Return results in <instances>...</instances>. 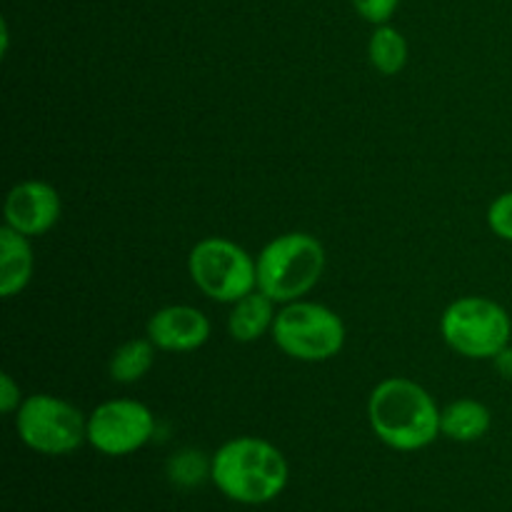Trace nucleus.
I'll return each instance as SVG.
<instances>
[{
    "label": "nucleus",
    "mask_w": 512,
    "mask_h": 512,
    "mask_svg": "<svg viewBox=\"0 0 512 512\" xmlns=\"http://www.w3.org/2000/svg\"><path fill=\"white\" fill-rule=\"evenodd\" d=\"M353 5L363 20L373 25H385L395 15L400 0H353Z\"/></svg>",
    "instance_id": "a211bd4d"
},
{
    "label": "nucleus",
    "mask_w": 512,
    "mask_h": 512,
    "mask_svg": "<svg viewBox=\"0 0 512 512\" xmlns=\"http://www.w3.org/2000/svg\"><path fill=\"white\" fill-rule=\"evenodd\" d=\"M168 473L175 485L193 488V485H198L205 475H210V460L200 458L193 450H183V453H175L173 458H170Z\"/></svg>",
    "instance_id": "dca6fc26"
},
{
    "label": "nucleus",
    "mask_w": 512,
    "mask_h": 512,
    "mask_svg": "<svg viewBox=\"0 0 512 512\" xmlns=\"http://www.w3.org/2000/svg\"><path fill=\"white\" fill-rule=\"evenodd\" d=\"M155 435V415L140 400H105L88 415V443L108 458L138 453Z\"/></svg>",
    "instance_id": "6e6552de"
},
{
    "label": "nucleus",
    "mask_w": 512,
    "mask_h": 512,
    "mask_svg": "<svg viewBox=\"0 0 512 512\" xmlns=\"http://www.w3.org/2000/svg\"><path fill=\"white\" fill-rule=\"evenodd\" d=\"M258 263V290L278 305L303 300L320 283L325 270V248L310 233H283L270 240Z\"/></svg>",
    "instance_id": "7ed1b4c3"
},
{
    "label": "nucleus",
    "mask_w": 512,
    "mask_h": 512,
    "mask_svg": "<svg viewBox=\"0 0 512 512\" xmlns=\"http://www.w3.org/2000/svg\"><path fill=\"white\" fill-rule=\"evenodd\" d=\"M60 203L58 190L43 180H23L13 185L5 198V225L13 228L15 233L25 238H38L45 235L60 220Z\"/></svg>",
    "instance_id": "1a4fd4ad"
},
{
    "label": "nucleus",
    "mask_w": 512,
    "mask_h": 512,
    "mask_svg": "<svg viewBox=\"0 0 512 512\" xmlns=\"http://www.w3.org/2000/svg\"><path fill=\"white\" fill-rule=\"evenodd\" d=\"M493 425L488 405L473 398L453 400L440 410V435H445L453 443H475L485 438Z\"/></svg>",
    "instance_id": "ddd939ff"
},
{
    "label": "nucleus",
    "mask_w": 512,
    "mask_h": 512,
    "mask_svg": "<svg viewBox=\"0 0 512 512\" xmlns=\"http://www.w3.org/2000/svg\"><path fill=\"white\" fill-rule=\"evenodd\" d=\"M145 333L165 353H193L210 340L213 325L203 310L193 305H168L150 315Z\"/></svg>",
    "instance_id": "9d476101"
},
{
    "label": "nucleus",
    "mask_w": 512,
    "mask_h": 512,
    "mask_svg": "<svg viewBox=\"0 0 512 512\" xmlns=\"http://www.w3.org/2000/svg\"><path fill=\"white\" fill-rule=\"evenodd\" d=\"M35 258L30 238L15 233L13 228H0V295L13 298L28 288L33 278Z\"/></svg>",
    "instance_id": "9b49d317"
},
{
    "label": "nucleus",
    "mask_w": 512,
    "mask_h": 512,
    "mask_svg": "<svg viewBox=\"0 0 512 512\" xmlns=\"http://www.w3.org/2000/svg\"><path fill=\"white\" fill-rule=\"evenodd\" d=\"M15 430L25 448L40 455H70L88 440V418L68 400L28 395L15 413Z\"/></svg>",
    "instance_id": "0eeeda50"
},
{
    "label": "nucleus",
    "mask_w": 512,
    "mask_h": 512,
    "mask_svg": "<svg viewBox=\"0 0 512 512\" xmlns=\"http://www.w3.org/2000/svg\"><path fill=\"white\" fill-rule=\"evenodd\" d=\"M368 420L383 445L398 453H415L440 435V408L433 395L408 378H385L368 398Z\"/></svg>",
    "instance_id": "f257e3e1"
},
{
    "label": "nucleus",
    "mask_w": 512,
    "mask_h": 512,
    "mask_svg": "<svg viewBox=\"0 0 512 512\" xmlns=\"http://www.w3.org/2000/svg\"><path fill=\"white\" fill-rule=\"evenodd\" d=\"M440 335L453 353L468 360H495L510 348L508 310L490 298L465 295L453 300L440 318Z\"/></svg>",
    "instance_id": "20e7f679"
},
{
    "label": "nucleus",
    "mask_w": 512,
    "mask_h": 512,
    "mask_svg": "<svg viewBox=\"0 0 512 512\" xmlns=\"http://www.w3.org/2000/svg\"><path fill=\"white\" fill-rule=\"evenodd\" d=\"M275 300L268 298L263 290H253L238 303L230 305L228 315V333L235 343H255L265 333H273L275 323Z\"/></svg>",
    "instance_id": "f8f14e48"
},
{
    "label": "nucleus",
    "mask_w": 512,
    "mask_h": 512,
    "mask_svg": "<svg viewBox=\"0 0 512 512\" xmlns=\"http://www.w3.org/2000/svg\"><path fill=\"white\" fill-rule=\"evenodd\" d=\"M155 345L150 338H133L125 340L120 348H115V353L110 355L108 373L113 378V383L120 385H133L138 380H143L150 373L155 363Z\"/></svg>",
    "instance_id": "4468645a"
},
{
    "label": "nucleus",
    "mask_w": 512,
    "mask_h": 512,
    "mask_svg": "<svg viewBox=\"0 0 512 512\" xmlns=\"http://www.w3.org/2000/svg\"><path fill=\"white\" fill-rule=\"evenodd\" d=\"M273 340L288 358L300 363H325L345 345V323L328 305L295 300L275 315Z\"/></svg>",
    "instance_id": "39448f33"
},
{
    "label": "nucleus",
    "mask_w": 512,
    "mask_h": 512,
    "mask_svg": "<svg viewBox=\"0 0 512 512\" xmlns=\"http://www.w3.org/2000/svg\"><path fill=\"white\" fill-rule=\"evenodd\" d=\"M488 228L498 235L500 240L512 243V190L498 195L488 208Z\"/></svg>",
    "instance_id": "f3484780"
},
{
    "label": "nucleus",
    "mask_w": 512,
    "mask_h": 512,
    "mask_svg": "<svg viewBox=\"0 0 512 512\" xmlns=\"http://www.w3.org/2000/svg\"><path fill=\"white\" fill-rule=\"evenodd\" d=\"M290 478L285 455L273 443L253 435L233 438L210 458V480L228 500L265 505L278 498Z\"/></svg>",
    "instance_id": "f03ea898"
},
{
    "label": "nucleus",
    "mask_w": 512,
    "mask_h": 512,
    "mask_svg": "<svg viewBox=\"0 0 512 512\" xmlns=\"http://www.w3.org/2000/svg\"><path fill=\"white\" fill-rule=\"evenodd\" d=\"M368 58L380 75H398L408 63V40L393 25H378L370 35Z\"/></svg>",
    "instance_id": "2eb2a0df"
},
{
    "label": "nucleus",
    "mask_w": 512,
    "mask_h": 512,
    "mask_svg": "<svg viewBox=\"0 0 512 512\" xmlns=\"http://www.w3.org/2000/svg\"><path fill=\"white\" fill-rule=\"evenodd\" d=\"M188 273L195 288L223 305L238 303L258 290V263L238 243L220 235L198 240L188 255Z\"/></svg>",
    "instance_id": "423d86ee"
},
{
    "label": "nucleus",
    "mask_w": 512,
    "mask_h": 512,
    "mask_svg": "<svg viewBox=\"0 0 512 512\" xmlns=\"http://www.w3.org/2000/svg\"><path fill=\"white\" fill-rule=\"evenodd\" d=\"M495 365H498V370L505 378H512V348H505L503 353L495 358Z\"/></svg>",
    "instance_id": "aec40b11"
},
{
    "label": "nucleus",
    "mask_w": 512,
    "mask_h": 512,
    "mask_svg": "<svg viewBox=\"0 0 512 512\" xmlns=\"http://www.w3.org/2000/svg\"><path fill=\"white\" fill-rule=\"evenodd\" d=\"M23 393H20V385L15 383L13 375L3 373L0 375V410L5 415L18 413V408L23 405Z\"/></svg>",
    "instance_id": "6ab92c4d"
}]
</instances>
